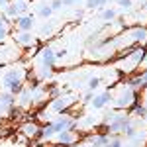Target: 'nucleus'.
<instances>
[{
	"instance_id": "obj_1",
	"label": "nucleus",
	"mask_w": 147,
	"mask_h": 147,
	"mask_svg": "<svg viewBox=\"0 0 147 147\" xmlns=\"http://www.w3.org/2000/svg\"><path fill=\"white\" fill-rule=\"evenodd\" d=\"M24 77H26V69H10L4 79H2V84L8 88L10 94H20L22 92V84H24Z\"/></svg>"
},
{
	"instance_id": "obj_2",
	"label": "nucleus",
	"mask_w": 147,
	"mask_h": 147,
	"mask_svg": "<svg viewBox=\"0 0 147 147\" xmlns=\"http://www.w3.org/2000/svg\"><path fill=\"white\" fill-rule=\"evenodd\" d=\"M136 104H137V92H136V88H131V86H125L124 90L114 98V106H116L118 110H129V108H134Z\"/></svg>"
},
{
	"instance_id": "obj_3",
	"label": "nucleus",
	"mask_w": 147,
	"mask_h": 147,
	"mask_svg": "<svg viewBox=\"0 0 147 147\" xmlns=\"http://www.w3.org/2000/svg\"><path fill=\"white\" fill-rule=\"evenodd\" d=\"M127 41H131V43H136V45H145L147 43V28L145 26H137V28H131L127 35Z\"/></svg>"
},
{
	"instance_id": "obj_4",
	"label": "nucleus",
	"mask_w": 147,
	"mask_h": 147,
	"mask_svg": "<svg viewBox=\"0 0 147 147\" xmlns=\"http://www.w3.org/2000/svg\"><path fill=\"white\" fill-rule=\"evenodd\" d=\"M14 24L18 26V30L20 32H32L35 28V20L32 14H24V16H18L16 20H14Z\"/></svg>"
},
{
	"instance_id": "obj_5",
	"label": "nucleus",
	"mask_w": 147,
	"mask_h": 147,
	"mask_svg": "<svg viewBox=\"0 0 147 147\" xmlns=\"http://www.w3.org/2000/svg\"><path fill=\"white\" fill-rule=\"evenodd\" d=\"M39 53H41V67H45V69H53L55 67L57 57H55L53 47H43Z\"/></svg>"
},
{
	"instance_id": "obj_6",
	"label": "nucleus",
	"mask_w": 147,
	"mask_h": 147,
	"mask_svg": "<svg viewBox=\"0 0 147 147\" xmlns=\"http://www.w3.org/2000/svg\"><path fill=\"white\" fill-rule=\"evenodd\" d=\"M16 43L20 47H32V45H37V39H35L34 35H32V32H18L16 34Z\"/></svg>"
},
{
	"instance_id": "obj_7",
	"label": "nucleus",
	"mask_w": 147,
	"mask_h": 147,
	"mask_svg": "<svg viewBox=\"0 0 147 147\" xmlns=\"http://www.w3.org/2000/svg\"><path fill=\"white\" fill-rule=\"evenodd\" d=\"M55 137H57V141H59L63 147H71L75 141H77V134H75V129H65V131H59Z\"/></svg>"
},
{
	"instance_id": "obj_8",
	"label": "nucleus",
	"mask_w": 147,
	"mask_h": 147,
	"mask_svg": "<svg viewBox=\"0 0 147 147\" xmlns=\"http://www.w3.org/2000/svg\"><path fill=\"white\" fill-rule=\"evenodd\" d=\"M110 100H112V94H110V92H102L98 96H94V100H90V106L94 110H100V108H104Z\"/></svg>"
},
{
	"instance_id": "obj_9",
	"label": "nucleus",
	"mask_w": 147,
	"mask_h": 147,
	"mask_svg": "<svg viewBox=\"0 0 147 147\" xmlns=\"http://www.w3.org/2000/svg\"><path fill=\"white\" fill-rule=\"evenodd\" d=\"M39 129H41V127L35 124V122H26V124L20 127V131H22L26 137H37L39 136Z\"/></svg>"
},
{
	"instance_id": "obj_10",
	"label": "nucleus",
	"mask_w": 147,
	"mask_h": 147,
	"mask_svg": "<svg viewBox=\"0 0 147 147\" xmlns=\"http://www.w3.org/2000/svg\"><path fill=\"white\" fill-rule=\"evenodd\" d=\"M71 104H73L71 98H57V100H51V110L53 112H63V110H67Z\"/></svg>"
},
{
	"instance_id": "obj_11",
	"label": "nucleus",
	"mask_w": 147,
	"mask_h": 147,
	"mask_svg": "<svg viewBox=\"0 0 147 147\" xmlns=\"http://www.w3.org/2000/svg\"><path fill=\"white\" fill-rule=\"evenodd\" d=\"M127 86H131V88H145L147 86V71L141 73V75L136 77V79H131L129 82H127Z\"/></svg>"
},
{
	"instance_id": "obj_12",
	"label": "nucleus",
	"mask_w": 147,
	"mask_h": 147,
	"mask_svg": "<svg viewBox=\"0 0 147 147\" xmlns=\"http://www.w3.org/2000/svg\"><path fill=\"white\" fill-rule=\"evenodd\" d=\"M4 16H6V18H12V20H16L18 16H22V14H20V8H18V4H16V2H10V4L4 8Z\"/></svg>"
},
{
	"instance_id": "obj_13",
	"label": "nucleus",
	"mask_w": 147,
	"mask_h": 147,
	"mask_svg": "<svg viewBox=\"0 0 147 147\" xmlns=\"http://www.w3.org/2000/svg\"><path fill=\"white\" fill-rule=\"evenodd\" d=\"M110 136L108 134H102V136H90V141H92V147H106Z\"/></svg>"
},
{
	"instance_id": "obj_14",
	"label": "nucleus",
	"mask_w": 147,
	"mask_h": 147,
	"mask_svg": "<svg viewBox=\"0 0 147 147\" xmlns=\"http://www.w3.org/2000/svg\"><path fill=\"white\" fill-rule=\"evenodd\" d=\"M37 14H39V18L47 20V18H51V16H53V10H51V6L45 2V4H37Z\"/></svg>"
},
{
	"instance_id": "obj_15",
	"label": "nucleus",
	"mask_w": 147,
	"mask_h": 147,
	"mask_svg": "<svg viewBox=\"0 0 147 147\" xmlns=\"http://www.w3.org/2000/svg\"><path fill=\"white\" fill-rule=\"evenodd\" d=\"M16 102H20V104H24V106L32 102V90H30V86H28V88H22V92H20V98H18Z\"/></svg>"
},
{
	"instance_id": "obj_16",
	"label": "nucleus",
	"mask_w": 147,
	"mask_h": 147,
	"mask_svg": "<svg viewBox=\"0 0 147 147\" xmlns=\"http://www.w3.org/2000/svg\"><path fill=\"white\" fill-rule=\"evenodd\" d=\"M116 16H118V12L114 10V8H106V10H102V14H100V18L104 22H114Z\"/></svg>"
},
{
	"instance_id": "obj_17",
	"label": "nucleus",
	"mask_w": 147,
	"mask_h": 147,
	"mask_svg": "<svg viewBox=\"0 0 147 147\" xmlns=\"http://www.w3.org/2000/svg\"><path fill=\"white\" fill-rule=\"evenodd\" d=\"M106 4H108V0H84V6H86L88 10L102 8V6H106Z\"/></svg>"
},
{
	"instance_id": "obj_18",
	"label": "nucleus",
	"mask_w": 147,
	"mask_h": 147,
	"mask_svg": "<svg viewBox=\"0 0 147 147\" xmlns=\"http://www.w3.org/2000/svg\"><path fill=\"white\" fill-rule=\"evenodd\" d=\"M6 16H0V41H4L6 39V35H8V24H6Z\"/></svg>"
},
{
	"instance_id": "obj_19",
	"label": "nucleus",
	"mask_w": 147,
	"mask_h": 147,
	"mask_svg": "<svg viewBox=\"0 0 147 147\" xmlns=\"http://www.w3.org/2000/svg\"><path fill=\"white\" fill-rule=\"evenodd\" d=\"M134 116H137V118H145L147 116V108L141 106V104H136V106H134Z\"/></svg>"
},
{
	"instance_id": "obj_20",
	"label": "nucleus",
	"mask_w": 147,
	"mask_h": 147,
	"mask_svg": "<svg viewBox=\"0 0 147 147\" xmlns=\"http://www.w3.org/2000/svg\"><path fill=\"white\" fill-rule=\"evenodd\" d=\"M106 147H124V141H122V137H110Z\"/></svg>"
},
{
	"instance_id": "obj_21",
	"label": "nucleus",
	"mask_w": 147,
	"mask_h": 147,
	"mask_svg": "<svg viewBox=\"0 0 147 147\" xmlns=\"http://www.w3.org/2000/svg\"><path fill=\"white\" fill-rule=\"evenodd\" d=\"M100 77H90V79H88V88H90V92L92 90H96V88H98V86H100Z\"/></svg>"
},
{
	"instance_id": "obj_22",
	"label": "nucleus",
	"mask_w": 147,
	"mask_h": 147,
	"mask_svg": "<svg viewBox=\"0 0 147 147\" xmlns=\"http://www.w3.org/2000/svg\"><path fill=\"white\" fill-rule=\"evenodd\" d=\"M49 6H51V10H53V12L63 10V2H61V0H51V2H49Z\"/></svg>"
},
{
	"instance_id": "obj_23",
	"label": "nucleus",
	"mask_w": 147,
	"mask_h": 147,
	"mask_svg": "<svg viewBox=\"0 0 147 147\" xmlns=\"http://www.w3.org/2000/svg\"><path fill=\"white\" fill-rule=\"evenodd\" d=\"M116 2H118V6H122L124 10L131 8V4H134V0H116Z\"/></svg>"
},
{
	"instance_id": "obj_24",
	"label": "nucleus",
	"mask_w": 147,
	"mask_h": 147,
	"mask_svg": "<svg viewBox=\"0 0 147 147\" xmlns=\"http://www.w3.org/2000/svg\"><path fill=\"white\" fill-rule=\"evenodd\" d=\"M61 2H63V8H65V6H75V4H79L80 0H61Z\"/></svg>"
},
{
	"instance_id": "obj_25",
	"label": "nucleus",
	"mask_w": 147,
	"mask_h": 147,
	"mask_svg": "<svg viewBox=\"0 0 147 147\" xmlns=\"http://www.w3.org/2000/svg\"><path fill=\"white\" fill-rule=\"evenodd\" d=\"M8 4H10V0H0V10H4Z\"/></svg>"
},
{
	"instance_id": "obj_26",
	"label": "nucleus",
	"mask_w": 147,
	"mask_h": 147,
	"mask_svg": "<svg viewBox=\"0 0 147 147\" xmlns=\"http://www.w3.org/2000/svg\"><path fill=\"white\" fill-rule=\"evenodd\" d=\"M141 67L147 69V49H145V57H143V61H141Z\"/></svg>"
},
{
	"instance_id": "obj_27",
	"label": "nucleus",
	"mask_w": 147,
	"mask_h": 147,
	"mask_svg": "<svg viewBox=\"0 0 147 147\" xmlns=\"http://www.w3.org/2000/svg\"><path fill=\"white\" fill-rule=\"evenodd\" d=\"M12 2H30V0H12Z\"/></svg>"
},
{
	"instance_id": "obj_28",
	"label": "nucleus",
	"mask_w": 147,
	"mask_h": 147,
	"mask_svg": "<svg viewBox=\"0 0 147 147\" xmlns=\"http://www.w3.org/2000/svg\"><path fill=\"white\" fill-rule=\"evenodd\" d=\"M124 147H136V145H134V143H129V145H124Z\"/></svg>"
},
{
	"instance_id": "obj_29",
	"label": "nucleus",
	"mask_w": 147,
	"mask_h": 147,
	"mask_svg": "<svg viewBox=\"0 0 147 147\" xmlns=\"http://www.w3.org/2000/svg\"><path fill=\"white\" fill-rule=\"evenodd\" d=\"M143 106H145V108H147V100H145V104H143Z\"/></svg>"
}]
</instances>
